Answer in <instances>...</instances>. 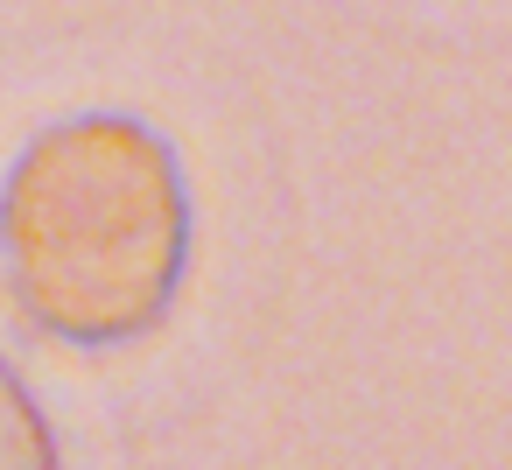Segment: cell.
Returning <instances> with one entry per match:
<instances>
[{"label": "cell", "mask_w": 512, "mask_h": 470, "mask_svg": "<svg viewBox=\"0 0 512 470\" xmlns=\"http://www.w3.org/2000/svg\"><path fill=\"white\" fill-rule=\"evenodd\" d=\"M190 260V183L134 113H71L29 134L0 183V267L15 309L71 344H141Z\"/></svg>", "instance_id": "cell-1"}, {"label": "cell", "mask_w": 512, "mask_h": 470, "mask_svg": "<svg viewBox=\"0 0 512 470\" xmlns=\"http://www.w3.org/2000/svg\"><path fill=\"white\" fill-rule=\"evenodd\" d=\"M0 470H64L50 414L36 407V393L22 386V372L8 358H0Z\"/></svg>", "instance_id": "cell-2"}]
</instances>
